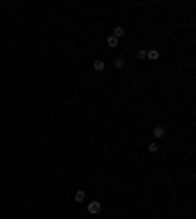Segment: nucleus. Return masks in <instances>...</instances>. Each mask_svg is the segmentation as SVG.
<instances>
[{"label":"nucleus","instance_id":"obj_8","mask_svg":"<svg viewBox=\"0 0 196 219\" xmlns=\"http://www.w3.org/2000/svg\"><path fill=\"white\" fill-rule=\"evenodd\" d=\"M147 149H149V151H151V153H155L157 149H159V145H157L155 141H153V143H149V147H147Z\"/></svg>","mask_w":196,"mask_h":219},{"label":"nucleus","instance_id":"obj_5","mask_svg":"<svg viewBox=\"0 0 196 219\" xmlns=\"http://www.w3.org/2000/svg\"><path fill=\"white\" fill-rule=\"evenodd\" d=\"M108 45H110V47H118V39H116L114 35H110V37H108Z\"/></svg>","mask_w":196,"mask_h":219},{"label":"nucleus","instance_id":"obj_9","mask_svg":"<svg viewBox=\"0 0 196 219\" xmlns=\"http://www.w3.org/2000/svg\"><path fill=\"white\" fill-rule=\"evenodd\" d=\"M114 67H116V69H122V67H124V61H122V59H116V61H114Z\"/></svg>","mask_w":196,"mask_h":219},{"label":"nucleus","instance_id":"obj_6","mask_svg":"<svg viewBox=\"0 0 196 219\" xmlns=\"http://www.w3.org/2000/svg\"><path fill=\"white\" fill-rule=\"evenodd\" d=\"M94 69H96V71H104V61H100V59L94 61Z\"/></svg>","mask_w":196,"mask_h":219},{"label":"nucleus","instance_id":"obj_4","mask_svg":"<svg viewBox=\"0 0 196 219\" xmlns=\"http://www.w3.org/2000/svg\"><path fill=\"white\" fill-rule=\"evenodd\" d=\"M147 57L151 59V61H155V59H159V51H155V49H151V51L147 53Z\"/></svg>","mask_w":196,"mask_h":219},{"label":"nucleus","instance_id":"obj_10","mask_svg":"<svg viewBox=\"0 0 196 219\" xmlns=\"http://www.w3.org/2000/svg\"><path fill=\"white\" fill-rule=\"evenodd\" d=\"M137 57L139 59H145L147 57V51H137Z\"/></svg>","mask_w":196,"mask_h":219},{"label":"nucleus","instance_id":"obj_3","mask_svg":"<svg viewBox=\"0 0 196 219\" xmlns=\"http://www.w3.org/2000/svg\"><path fill=\"white\" fill-rule=\"evenodd\" d=\"M122 35H124V27H122V25H118V27L114 30V37H116V39H120Z\"/></svg>","mask_w":196,"mask_h":219},{"label":"nucleus","instance_id":"obj_2","mask_svg":"<svg viewBox=\"0 0 196 219\" xmlns=\"http://www.w3.org/2000/svg\"><path fill=\"white\" fill-rule=\"evenodd\" d=\"M153 135H155L157 139H161L165 135V127H163V125H157L155 129H153Z\"/></svg>","mask_w":196,"mask_h":219},{"label":"nucleus","instance_id":"obj_1","mask_svg":"<svg viewBox=\"0 0 196 219\" xmlns=\"http://www.w3.org/2000/svg\"><path fill=\"white\" fill-rule=\"evenodd\" d=\"M100 209H102V203L100 202H92V203H88V213H100Z\"/></svg>","mask_w":196,"mask_h":219},{"label":"nucleus","instance_id":"obj_7","mask_svg":"<svg viewBox=\"0 0 196 219\" xmlns=\"http://www.w3.org/2000/svg\"><path fill=\"white\" fill-rule=\"evenodd\" d=\"M82 200H84V192H82V190H79V192L75 194V202H82Z\"/></svg>","mask_w":196,"mask_h":219}]
</instances>
